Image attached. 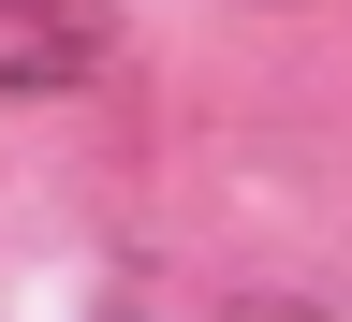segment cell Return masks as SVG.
Masks as SVG:
<instances>
[{"label":"cell","instance_id":"cell-1","mask_svg":"<svg viewBox=\"0 0 352 322\" xmlns=\"http://www.w3.org/2000/svg\"><path fill=\"white\" fill-rule=\"evenodd\" d=\"M235 322H308V308H235Z\"/></svg>","mask_w":352,"mask_h":322}]
</instances>
